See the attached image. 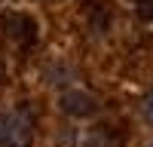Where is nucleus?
Masks as SVG:
<instances>
[{"label":"nucleus","mask_w":153,"mask_h":147,"mask_svg":"<svg viewBox=\"0 0 153 147\" xmlns=\"http://www.w3.org/2000/svg\"><path fill=\"white\" fill-rule=\"evenodd\" d=\"M141 114H144V120L153 126V92L144 95V101H141Z\"/></svg>","instance_id":"4"},{"label":"nucleus","mask_w":153,"mask_h":147,"mask_svg":"<svg viewBox=\"0 0 153 147\" xmlns=\"http://www.w3.org/2000/svg\"><path fill=\"white\" fill-rule=\"evenodd\" d=\"M58 107L65 110V114H71V117H92L98 110V101L89 92H83V89H68L58 98Z\"/></svg>","instance_id":"2"},{"label":"nucleus","mask_w":153,"mask_h":147,"mask_svg":"<svg viewBox=\"0 0 153 147\" xmlns=\"http://www.w3.org/2000/svg\"><path fill=\"white\" fill-rule=\"evenodd\" d=\"M6 31L12 40H19L25 46H31L37 40V22L31 16H25V12H12V16H6Z\"/></svg>","instance_id":"3"},{"label":"nucleus","mask_w":153,"mask_h":147,"mask_svg":"<svg viewBox=\"0 0 153 147\" xmlns=\"http://www.w3.org/2000/svg\"><path fill=\"white\" fill-rule=\"evenodd\" d=\"M129 3L141 12V16H153V0H129Z\"/></svg>","instance_id":"5"},{"label":"nucleus","mask_w":153,"mask_h":147,"mask_svg":"<svg viewBox=\"0 0 153 147\" xmlns=\"http://www.w3.org/2000/svg\"><path fill=\"white\" fill-rule=\"evenodd\" d=\"M34 117L28 107H12L0 114V147H31Z\"/></svg>","instance_id":"1"}]
</instances>
